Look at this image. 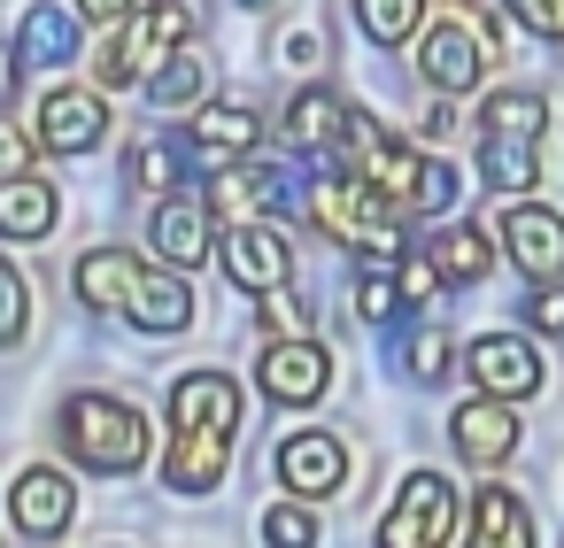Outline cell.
<instances>
[{
  "mask_svg": "<svg viewBox=\"0 0 564 548\" xmlns=\"http://www.w3.org/2000/svg\"><path fill=\"white\" fill-rule=\"evenodd\" d=\"M279 479L294 486V502L340 494V479H348V448H340L333 432H286V440H279Z\"/></svg>",
  "mask_w": 564,
  "mask_h": 548,
  "instance_id": "obj_14",
  "label": "cell"
},
{
  "mask_svg": "<svg viewBox=\"0 0 564 548\" xmlns=\"http://www.w3.org/2000/svg\"><path fill=\"white\" fill-rule=\"evenodd\" d=\"M286 140H294V147L333 155V147H348V140H356V117H348V101H340V94L302 86V94L286 101Z\"/></svg>",
  "mask_w": 564,
  "mask_h": 548,
  "instance_id": "obj_17",
  "label": "cell"
},
{
  "mask_svg": "<svg viewBox=\"0 0 564 548\" xmlns=\"http://www.w3.org/2000/svg\"><path fill=\"white\" fill-rule=\"evenodd\" d=\"M217 263H225V278H232L240 294H286L294 240H286V224L256 217V224H232V232L217 240Z\"/></svg>",
  "mask_w": 564,
  "mask_h": 548,
  "instance_id": "obj_6",
  "label": "cell"
},
{
  "mask_svg": "<svg viewBox=\"0 0 564 548\" xmlns=\"http://www.w3.org/2000/svg\"><path fill=\"white\" fill-rule=\"evenodd\" d=\"M263 332H279V340H310V309H302L294 294H271V302H263Z\"/></svg>",
  "mask_w": 564,
  "mask_h": 548,
  "instance_id": "obj_34",
  "label": "cell"
},
{
  "mask_svg": "<svg viewBox=\"0 0 564 548\" xmlns=\"http://www.w3.org/2000/svg\"><path fill=\"white\" fill-rule=\"evenodd\" d=\"M356 24H364V40H379V47L425 40V32H417V24H425V0H356Z\"/></svg>",
  "mask_w": 564,
  "mask_h": 548,
  "instance_id": "obj_26",
  "label": "cell"
},
{
  "mask_svg": "<svg viewBox=\"0 0 564 548\" xmlns=\"http://www.w3.org/2000/svg\"><path fill=\"white\" fill-rule=\"evenodd\" d=\"M348 155H356V178H364L387 209H417V194H425V155H417L410 140H394V132H379V124H356Z\"/></svg>",
  "mask_w": 564,
  "mask_h": 548,
  "instance_id": "obj_7",
  "label": "cell"
},
{
  "mask_svg": "<svg viewBox=\"0 0 564 548\" xmlns=\"http://www.w3.org/2000/svg\"><path fill=\"white\" fill-rule=\"evenodd\" d=\"M464 548H533V517L510 486H479L464 509Z\"/></svg>",
  "mask_w": 564,
  "mask_h": 548,
  "instance_id": "obj_19",
  "label": "cell"
},
{
  "mask_svg": "<svg viewBox=\"0 0 564 548\" xmlns=\"http://www.w3.org/2000/svg\"><path fill=\"white\" fill-rule=\"evenodd\" d=\"M32 132H40L55 155H86V147H101V132H109V109H101V94H86V86H55V94L32 109Z\"/></svg>",
  "mask_w": 564,
  "mask_h": 548,
  "instance_id": "obj_11",
  "label": "cell"
},
{
  "mask_svg": "<svg viewBox=\"0 0 564 548\" xmlns=\"http://www.w3.org/2000/svg\"><path fill=\"white\" fill-rule=\"evenodd\" d=\"M279 63H294V70H317V63H325V32H317V24H294V32L279 40Z\"/></svg>",
  "mask_w": 564,
  "mask_h": 548,
  "instance_id": "obj_35",
  "label": "cell"
},
{
  "mask_svg": "<svg viewBox=\"0 0 564 548\" xmlns=\"http://www.w3.org/2000/svg\"><path fill=\"white\" fill-rule=\"evenodd\" d=\"M9 509H17V525H24L32 540H47V533H63V525H70V509H78V494H70V479H63L55 463H32V471L17 479V494H9Z\"/></svg>",
  "mask_w": 564,
  "mask_h": 548,
  "instance_id": "obj_18",
  "label": "cell"
},
{
  "mask_svg": "<svg viewBox=\"0 0 564 548\" xmlns=\"http://www.w3.org/2000/svg\"><path fill=\"white\" fill-rule=\"evenodd\" d=\"M417 78H425L433 94H471V86L487 78V40H479L471 24H433V32L417 40Z\"/></svg>",
  "mask_w": 564,
  "mask_h": 548,
  "instance_id": "obj_8",
  "label": "cell"
},
{
  "mask_svg": "<svg viewBox=\"0 0 564 548\" xmlns=\"http://www.w3.org/2000/svg\"><path fill=\"white\" fill-rule=\"evenodd\" d=\"M317 509L310 502H271L263 509V548H317Z\"/></svg>",
  "mask_w": 564,
  "mask_h": 548,
  "instance_id": "obj_29",
  "label": "cell"
},
{
  "mask_svg": "<svg viewBox=\"0 0 564 548\" xmlns=\"http://www.w3.org/2000/svg\"><path fill=\"white\" fill-rule=\"evenodd\" d=\"M325 379H333V363H325V348H317V340H271V348H263V363H256V386H263L271 402H286V409L317 402V394H325Z\"/></svg>",
  "mask_w": 564,
  "mask_h": 548,
  "instance_id": "obj_13",
  "label": "cell"
},
{
  "mask_svg": "<svg viewBox=\"0 0 564 548\" xmlns=\"http://www.w3.org/2000/svg\"><path fill=\"white\" fill-rule=\"evenodd\" d=\"M148 94H155V109H194V101L209 94V70H202V55H178V63H171V70H163Z\"/></svg>",
  "mask_w": 564,
  "mask_h": 548,
  "instance_id": "obj_30",
  "label": "cell"
},
{
  "mask_svg": "<svg viewBox=\"0 0 564 548\" xmlns=\"http://www.w3.org/2000/svg\"><path fill=\"white\" fill-rule=\"evenodd\" d=\"M55 217H63V194L47 178H9V194H0V232L9 240H47Z\"/></svg>",
  "mask_w": 564,
  "mask_h": 548,
  "instance_id": "obj_23",
  "label": "cell"
},
{
  "mask_svg": "<svg viewBox=\"0 0 564 548\" xmlns=\"http://www.w3.org/2000/svg\"><path fill=\"white\" fill-rule=\"evenodd\" d=\"M402 302H410L402 278H387V271H356V317H364V325H387Z\"/></svg>",
  "mask_w": 564,
  "mask_h": 548,
  "instance_id": "obj_32",
  "label": "cell"
},
{
  "mask_svg": "<svg viewBox=\"0 0 564 548\" xmlns=\"http://www.w3.org/2000/svg\"><path fill=\"white\" fill-rule=\"evenodd\" d=\"M479 171L495 194H525L541 186V140H502V132H479Z\"/></svg>",
  "mask_w": 564,
  "mask_h": 548,
  "instance_id": "obj_24",
  "label": "cell"
},
{
  "mask_svg": "<svg viewBox=\"0 0 564 548\" xmlns=\"http://www.w3.org/2000/svg\"><path fill=\"white\" fill-rule=\"evenodd\" d=\"M0 171H9V178H32V132H24V124H0Z\"/></svg>",
  "mask_w": 564,
  "mask_h": 548,
  "instance_id": "obj_38",
  "label": "cell"
},
{
  "mask_svg": "<svg viewBox=\"0 0 564 548\" xmlns=\"http://www.w3.org/2000/svg\"><path fill=\"white\" fill-rule=\"evenodd\" d=\"M124 317H132L140 332H186V317H194V286H186L178 271H171V278H148L140 302H132Z\"/></svg>",
  "mask_w": 564,
  "mask_h": 548,
  "instance_id": "obj_25",
  "label": "cell"
},
{
  "mask_svg": "<svg viewBox=\"0 0 564 548\" xmlns=\"http://www.w3.org/2000/svg\"><path fill=\"white\" fill-rule=\"evenodd\" d=\"M232 432H240V386L225 371H186L171 386V456H163V479L178 494H217L225 463H232Z\"/></svg>",
  "mask_w": 564,
  "mask_h": 548,
  "instance_id": "obj_1",
  "label": "cell"
},
{
  "mask_svg": "<svg viewBox=\"0 0 564 548\" xmlns=\"http://www.w3.org/2000/svg\"><path fill=\"white\" fill-rule=\"evenodd\" d=\"M464 363H471L479 394H495V402H525V394H541V355H533L518 332H479V340L464 348Z\"/></svg>",
  "mask_w": 564,
  "mask_h": 548,
  "instance_id": "obj_9",
  "label": "cell"
},
{
  "mask_svg": "<svg viewBox=\"0 0 564 548\" xmlns=\"http://www.w3.org/2000/svg\"><path fill=\"white\" fill-rule=\"evenodd\" d=\"M417 209H433V217H441V209H456V171H448L441 155L425 163V194H417Z\"/></svg>",
  "mask_w": 564,
  "mask_h": 548,
  "instance_id": "obj_37",
  "label": "cell"
},
{
  "mask_svg": "<svg viewBox=\"0 0 564 548\" xmlns=\"http://www.w3.org/2000/svg\"><path fill=\"white\" fill-rule=\"evenodd\" d=\"M148 286V271L124 255V248H86L78 255V302L86 309H132Z\"/></svg>",
  "mask_w": 564,
  "mask_h": 548,
  "instance_id": "obj_20",
  "label": "cell"
},
{
  "mask_svg": "<svg viewBox=\"0 0 564 548\" xmlns=\"http://www.w3.org/2000/svg\"><path fill=\"white\" fill-rule=\"evenodd\" d=\"M425 263H433L448 286H479V278L495 271V232H479V224H441L433 248H425Z\"/></svg>",
  "mask_w": 564,
  "mask_h": 548,
  "instance_id": "obj_22",
  "label": "cell"
},
{
  "mask_svg": "<svg viewBox=\"0 0 564 548\" xmlns=\"http://www.w3.org/2000/svg\"><path fill=\"white\" fill-rule=\"evenodd\" d=\"M525 317H533L541 332H564V286H533V302H525Z\"/></svg>",
  "mask_w": 564,
  "mask_h": 548,
  "instance_id": "obj_40",
  "label": "cell"
},
{
  "mask_svg": "<svg viewBox=\"0 0 564 548\" xmlns=\"http://www.w3.org/2000/svg\"><path fill=\"white\" fill-rule=\"evenodd\" d=\"M394 278H402V294H410V302H433V294H441V286H448V278H441V271H433V263H425V255H410V263H402V271H394Z\"/></svg>",
  "mask_w": 564,
  "mask_h": 548,
  "instance_id": "obj_39",
  "label": "cell"
},
{
  "mask_svg": "<svg viewBox=\"0 0 564 548\" xmlns=\"http://www.w3.org/2000/svg\"><path fill=\"white\" fill-rule=\"evenodd\" d=\"M194 40V17L186 0H148L132 24H117V40L101 47V86L109 94H132V86H155Z\"/></svg>",
  "mask_w": 564,
  "mask_h": 548,
  "instance_id": "obj_2",
  "label": "cell"
},
{
  "mask_svg": "<svg viewBox=\"0 0 564 548\" xmlns=\"http://www.w3.org/2000/svg\"><path fill=\"white\" fill-rule=\"evenodd\" d=\"M148 9V0H78V17H94V24H132Z\"/></svg>",
  "mask_w": 564,
  "mask_h": 548,
  "instance_id": "obj_41",
  "label": "cell"
},
{
  "mask_svg": "<svg viewBox=\"0 0 564 548\" xmlns=\"http://www.w3.org/2000/svg\"><path fill=\"white\" fill-rule=\"evenodd\" d=\"M310 217L333 232V240H348L356 255H371V263H394L402 255V232H394V217H387V201L364 186V178H317L310 186Z\"/></svg>",
  "mask_w": 564,
  "mask_h": 548,
  "instance_id": "obj_4",
  "label": "cell"
},
{
  "mask_svg": "<svg viewBox=\"0 0 564 548\" xmlns=\"http://www.w3.org/2000/svg\"><path fill=\"white\" fill-rule=\"evenodd\" d=\"M148 240H155V255L171 263V271H194L209 248H217V232H209V201H155V224H148Z\"/></svg>",
  "mask_w": 564,
  "mask_h": 548,
  "instance_id": "obj_16",
  "label": "cell"
},
{
  "mask_svg": "<svg viewBox=\"0 0 564 548\" xmlns=\"http://www.w3.org/2000/svg\"><path fill=\"white\" fill-rule=\"evenodd\" d=\"M448 440H456V456H464V463L495 471V463L518 448V417H510V402L479 394V402H464V409L448 417Z\"/></svg>",
  "mask_w": 564,
  "mask_h": 548,
  "instance_id": "obj_15",
  "label": "cell"
},
{
  "mask_svg": "<svg viewBox=\"0 0 564 548\" xmlns=\"http://www.w3.org/2000/svg\"><path fill=\"white\" fill-rule=\"evenodd\" d=\"M487 132H502V140H541L549 132V101L541 94H487Z\"/></svg>",
  "mask_w": 564,
  "mask_h": 548,
  "instance_id": "obj_27",
  "label": "cell"
},
{
  "mask_svg": "<svg viewBox=\"0 0 564 548\" xmlns=\"http://www.w3.org/2000/svg\"><path fill=\"white\" fill-rule=\"evenodd\" d=\"M78 9H63V0H40V9H24L17 24V63H70L78 55Z\"/></svg>",
  "mask_w": 564,
  "mask_h": 548,
  "instance_id": "obj_21",
  "label": "cell"
},
{
  "mask_svg": "<svg viewBox=\"0 0 564 548\" xmlns=\"http://www.w3.org/2000/svg\"><path fill=\"white\" fill-rule=\"evenodd\" d=\"M402 371H410V379H425V386H433V379H448V332H441V325H417V332L402 340Z\"/></svg>",
  "mask_w": 564,
  "mask_h": 548,
  "instance_id": "obj_31",
  "label": "cell"
},
{
  "mask_svg": "<svg viewBox=\"0 0 564 548\" xmlns=\"http://www.w3.org/2000/svg\"><path fill=\"white\" fill-rule=\"evenodd\" d=\"M502 17H510V24H525L533 40L564 47V0H502Z\"/></svg>",
  "mask_w": 564,
  "mask_h": 548,
  "instance_id": "obj_33",
  "label": "cell"
},
{
  "mask_svg": "<svg viewBox=\"0 0 564 548\" xmlns=\"http://www.w3.org/2000/svg\"><path fill=\"white\" fill-rule=\"evenodd\" d=\"M456 486L441 479V471H410L402 479V494H394V509L379 517V548H441L448 533H456Z\"/></svg>",
  "mask_w": 564,
  "mask_h": 548,
  "instance_id": "obj_5",
  "label": "cell"
},
{
  "mask_svg": "<svg viewBox=\"0 0 564 548\" xmlns=\"http://www.w3.org/2000/svg\"><path fill=\"white\" fill-rule=\"evenodd\" d=\"M63 448L86 463V471H140L148 463V417L117 394H70L63 402Z\"/></svg>",
  "mask_w": 564,
  "mask_h": 548,
  "instance_id": "obj_3",
  "label": "cell"
},
{
  "mask_svg": "<svg viewBox=\"0 0 564 548\" xmlns=\"http://www.w3.org/2000/svg\"><path fill=\"white\" fill-rule=\"evenodd\" d=\"M186 155H194L186 140H140L124 171H132V186H148V194H171V186L186 178Z\"/></svg>",
  "mask_w": 564,
  "mask_h": 548,
  "instance_id": "obj_28",
  "label": "cell"
},
{
  "mask_svg": "<svg viewBox=\"0 0 564 548\" xmlns=\"http://www.w3.org/2000/svg\"><path fill=\"white\" fill-rule=\"evenodd\" d=\"M240 9H271V0H240Z\"/></svg>",
  "mask_w": 564,
  "mask_h": 548,
  "instance_id": "obj_42",
  "label": "cell"
},
{
  "mask_svg": "<svg viewBox=\"0 0 564 548\" xmlns=\"http://www.w3.org/2000/svg\"><path fill=\"white\" fill-rule=\"evenodd\" d=\"M256 140H263V117H256L248 101H209V109L194 117V132H186L194 163H209L217 178H225V171H240Z\"/></svg>",
  "mask_w": 564,
  "mask_h": 548,
  "instance_id": "obj_12",
  "label": "cell"
},
{
  "mask_svg": "<svg viewBox=\"0 0 564 548\" xmlns=\"http://www.w3.org/2000/svg\"><path fill=\"white\" fill-rule=\"evenodd\" d=\"M502 248H510V263H518L533 286H564V217H556V209L518 201V209L502 217Z\"/></svg>",
  "mask_w": 564,
  "mask_h": 548,
  "instance_id": "obj_10",
  "label": "cell"
},
{
  "mask_svg": "<svg viewBox=\"0 0 564 548\" xmlns=\"http://www.w3.org/2000/svg\"><path fill=\"white\" fill-rule=\"evenodd\" d=\"M0 340H24V278L0 271Z\"/></svg>",
  "mask_w": 564,
  "mask_h": 548,
  "instance_id": "obj_36",
  "label": "cell"
}]
</instances>
